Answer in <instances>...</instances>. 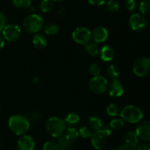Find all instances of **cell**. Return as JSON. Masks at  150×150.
Wrapping results in <instances>:
<instances>
[{
	"label": "cell",
	"instance_id": "29",
	"mask_svg": "<svg viewBox=\"0 0 150 150\" xmlns=\"http://www.w3.org/2000/svg\"><path fill=\"white\" fill-rule=\"evenodd\" d=\"M106 8L111 13H115L118 11L120 8V4L116 0H109L106 3Z\"/></svg>",
	"mask_w": 150,
	"mask_h": 150
},
{
	"label": "cell",
	"instance_id": "35",
	"mask_svg": "<svg viewBox=\"0 0 150 150\" xmlns=\"http://www.w3.org/2000/svg\"><path fill=\"white\" fill-rule=\"evenodd\" d=\"M29 119L32 122H38V120H40V114L38 111H32L29 114Z\"/></svg>",
	"mask_w": 150,
	"mask_h": 150
},
{
	"label": "cell",
	"instance_id": "28",
	"mask_svg": "<svg viewBox=\"0 0 150 150\" xmlns=\"http://www.w3.org/2000/svg\"><path fill=\"white\" fill-rule=\"evenodd\" d=\"M32 0H13V4L17 8L25 9L31 5Z\"/></svg>",
	"mask_w": 150,
	"mask_h": 150
},
{
	"label": "cell",
	"instance_id": "19",
	"mask_svg": "<svg viewBox=\"0 0 150 150\" xmlns=\"http://www.w3.org/2000/svg\"><path fill=\"white\" fill-rule=\"evenodd\" d=\"M64 136H65L70 142H73V144L78 140L79 137V130L77 129H76L75 127H66L65 130H64V133H63Z\"/></svg>",
	"mask_w": 150,
	"mask_h": 150
},
{
	"label": "cell",
	"instance_id": "31",
	"mask_svg": "<svg viewBox=\"0 0 150 150\" xmlns=\"http://www.w3.org/2000/svg\"><path fill=\"white\" fill-rule=\"evenodd\" d=\"M79 135H81L83 139H89V138H91V136L92 135V130L89 127H86V126H82L79 130Z\"/></svg>",
	"mask_w": 150,
	"mask_h": 150
},
{
	"label": "cell",
	"instance_id": "21",
	"mask_svg": "<svg viewBox=\"0 0 150 150\" xmlns=\"http://www.w3.org/2000/svg\"><path fill=\"white\" fill-rule=\"evenodd\" d=\"M89 124L91 128L95 131L100 130L103 127V124L100 117L96 116H91L89 118Z\"/></svg>",
	"mask_w": 150,
	"mask_h": 150
},
{
	"label": "cell",
	"instance_id": "13",
	"mask_svg": "<svg viewBox=\"0 0 150 150\" xmlns=\"http://www.w3.org/2000/svg\"><path fill=\"white\" fill-rule=\"evenodd\" d=\"M35 146V140L32 136L28 135H23L18 141V150H34Z\"/></svg>",
	"mask_w": 150,
	"mask_h": 150
},
{
	"label": "cell",
	"instance_id": "23",
	"mask_svg": "<svg viewBox=\"0 0 150 150\" xmlns=\"http://www.w3.org/2000/svg\"><path fill=\"white\" fill-rule=\"evenodd\" d=\"M59 29L57 24L54 23H48L44 26V32L48 35H55L58 32Z\"/></svg>",
	"mask_w": 150,
	"mask_h": 150
},
{
	"label": "cell",
	"instance_id": "42",
	"mask_svg": "<svg viewBox=\"0 0 150 150\" xmlns=\"http://www.w3.org/2000/svg\"><path fill=\"white\" fill-rule=\"evenodd\" d=\"M53 1H56V2H61V1H63L64 0H52Z\"/></svg>",
	"mask_w": 150,
	"mask_h": 150
},
{
	"label": "cell",
	"instance_id": "37",
	"mask_svg": "<svg viewBox=\"0 0 150 150\" xmlns=\"http://www.w3.org/2000/svg\"><path fill=\"white\" fill-rule=\"evenodd\" d=\"M106 1L107 0H88L89 4L93 6H97V7L103 5L106 2Z\"/></svg>",
	"mask_w": 150,
	"mask_h": 150
},
{
	"label": "cell",
	"instance_id": "40",
	"mask_svg": "<svg viewBox=\"0 0 150 150\" xmlns=\"http://www.w3.org/2000/svg\"><path fill=\"white\" fill-rule=\"evenodd\" d=\"M27 11L29 12V13H30L31 14H33L34 13V12H35V7H32V6H29V7H27Z\"/></svg>",
	"mask_w": 150,
	"mask_h": 150
},
{
	"label": "cell",
	"instance_id": "9",
	"mask_svg": "<svg viewBox=\"0 0 150 150\" xmlns=\"http://www.w3.org/2000/svg\"><path fill=\"white\" fill-rule=\"evenodd\" d=\"M129 25L133 30L136 32H142L146 29L147 21L143 15L140 13H134L130 17Z\"/></svg>",
	"mask_w": 150,
	"mask_h": 150
},
{
	"label": "cell",
	"instance_id": "33",
	"mask_svg": "<svg viewBox=\"0 0 150 150\" xmlns=\"http://www.w3.org/2000/svg\"><path fill=\"white\" fill-rule=\"evenodd\" d=\"M42 150H59L57 142L53 141H48L44 144Z\"/></svg>",
	"mask_w": 150,
	"mask_h": 150
},
{
	"label": "cell",
	"instance_id": "44",
	"mask_svg": "<svg viewBox=\"0 0 150 150\" xmlns=\"http://www.w3.org/2000/svg\"></svg>",
	"mask_w": 150,
	"mask_h": 150
},
{
	"label": "cell",
	"instance_id": "10",
	"mask_svg": "<svg viewBox=\"0 0 150 150\" xmlns=\"http://www.w3.org/2000/svg\"><path fill=\"white\" fill-rule=\"evenodd\" d=\"M21 32V31L18 25L8 24L2 30V36L6 40L13 42L20 38Z\"/></svg>",
	"mask_w": 150,
	"mask_h": 150
},
{
	"label": "cell",
	"instance_id": "43",
	"mask_svg": "<svg viewBox=\"0 0 150 150\" xmlns=\"http://www.w3.org/2000/svg\"><path fill=\"white\" fill-rule=\"evenodd\" d=\"M108 150H118V149H108Z\"/></svg>",
	"mask_w": 150,
	"mask_h": 150
},
{
	"label": "cell",
	"instance_id": "15",
	"mask_svg": "<svg viewBox=\"0 0 150 150\" xmlns=\"http://www.w3.org/2000/svg\"><path fill=\"white\" fill-rule=\"evenodd\" d=\"M108 37V32L105 27L99 26L95 28L92 33V38L94 40V42L97 43L105 42Z\"/></svg>",
	"mask_w": 150,
	"mask_h": 150
},
{
	"label": "cell",
	"instance_id": "2",
	"mask_svg": "<svg viewBox=\"0 0 150 150\" xmlns=\"http://www.w3.org/2000/svg\"><path fill=\"white\" fill-rule=\"evenodd\" d=\"M45 129L50 136L58 138L64 133L66 129V123L64 120L59 117H50L45 122Z\"/></svg>",
	"mask_w": 150,
	"mask_h": 150
},
{
	"label": "cell",
	"instance_id": "7",
	"mask_svg": "<svg viewBox=\"0 0 150 150\" xmlns=\"http://www.w3.org/2000/svg\"><path fill=\"white\" fill-rule=\"evenodd\" d=\"M133 72L139 77H144L150 74V58L139 57L133 64Z\"/></svg>",
	"mask_w": 150,
	"mask_h": 150
},
{
	"label": "cell",
	"instance_id": "5",
	"mask_svg": "<svg viewBox=\"0 0 150 150\" xmlns=\"http://www.w3.org/2000/svg\"><path fill=\"white\" fill-rule=\"evenodd\" d=\"M111 134V128L103 127L100 130H96L91 136V142L94 147L100 150L105 146L106 140Z\"/></svg>",
	"mask_w": 150,
	"mask_h": 150
},
{
	"label": "cell",
	"instance_id": "17",
	"mask_svg": "<svg viewBox=\"0 0 150 150\" xmlns=\"http://www.w3.org/2000/svg\"><path fill=\"white\" fill-rule=\"evenodd\" d=\"M57 144L59 147V150H70L73 145V142H70L63 134L57 138Z\"/></svg>",
	"mask_w": 150,
	"mask_h": 150
},
{
	"label": "cell",
	"instance_id": "39",
	"mask_svg": "<svg viewBox=\"0 0 150 150\" xmlns=\"http://www.w3.org/2000/svg\"><path fill=\"white\" fill-rule=\"evenodd\" d=\"M4 45V38H3L2 35L0 34V51L3 48Z\"/></svg>",
	"mask_w": 150,
	"mask_h": 150
},
{
	"label": "cell",
	"instance_id": "41",
	"mask_svg": "<svg viewBox=\"0 0 150 150\" xmlns=\"http://www.w3.org/2000/svg\"><path fill=\"white\" fill-rule=\"evenodd\" d=\"M64 9L63 8V7H61V8L59 9V11L58 12V14L59 15H60V16H63V15H64Z\"/></svg>",
	"mask_w": 150,
	"mask_h": 150
},
{
	"label": "cell",
	"instance_id": "16",
	"mask_svg": "<svg viewBox=\"0 0 150 150\" xmlns=\"http://www.w3.org/2000/svg\"><path fill=\"white\" fill-rule=\"evenodd\" d=\"M100 57L104 62H110L115 57V50L111 45H105L100 51Z\"/></svg>",
	"mask_w": 150,
	"mask_h": 150
},
{
	"label": "cell",
	"instance_id": "8",
	"mask_svg": "<svg viewBox=\"0 0 150 150\" xmlns=\"http://www.w3.org/2000/svg\"><path fill=\"white\" fill-rule=\"evenodd\" d=\"M72 37L78 44L86 45L92 39V32L86 27H78L73 32Z\"/></svg>",
	"mask_w": 150,
	"mask_h": 150
},
{
	"label": "cell",
	"instance_id": "34",
	"mask_svg": "<svg viewBox=\"0 0 150 150\" xmlns=\"http://www.w3.org/2000/svg\"><path fill=\"white\" fill-rule=\"evenodd\" d=\"M125 7L126 10H128V11H133L136 7V0H125Z\"/></svg>",
	"mask_w": 150,
	"mask_h": 150
},
{
	"label": "cell",
	"instance_id": "24",
	"mask_svg": "<svg viewBox=\"0 0 150 150\" xmlns=\"http://www.w3.org/2000/svg\"><path fill=\"white\" fill-rule=\"evenodd\" d=\"M79 116L76 113H70L67 115L65 117L64 121L65 122L66 125H73L77 124L79 122Z\"/></svg>",
	"mask_w": 150,
	"mask_h": 150
},
{
	"label": "cell",
	"instance_id": "30",
	"mask_svg": "<svg viewBox=\"0 0 150 150\" xmlns=\"http://www.w3.org/2000/svg\"><path fill=\"white\" fill-rule=\"evenodd\" d=\"M124 125V120L122 119L116 118L110 122V127L113 130H120Z\"/></svg>",
	"mask_w": 150,
	"mask_h": 150
},
{
	"label": "cell",
	"instance_id": "1",
	"mask_svg": "<svg viewBox=\"0 0 150 150\" xmlns=\"http://www.w3.org/2000/svg\"><path fill=\"white\" fill-rule=\"evenodd\" d=\"M8 125L15 134L23 136L29 130L30 122L29 119L24 116L13 115L9 119Z\"/></svg>",
	"mask_w": 150,
	"mask_h": 150
},
{
	"label": "cell",
	"instance_id": "12",
	"mask_svg": "<svg viewBox=\"0 0 150 150\" xmlns=\"http://www.w3.org/2000/svg\"><path fill=\"white\" fill-rule=\"evenodd\" d=\"M136 133L141 140L150 142V122H142L136 128Z\"/></svg>",
	"mask_w": 150,
	"mask_h": 150
},
{
	"label": "cell",
	"instance_id": "6",
	"mask_svg": "<svg viewBox=\"0 0 150 150\" xmlns=\"http://www.w3.org/2000/svg\"><path fill=\"white\" fill-rule=\"evenodd\" d=\"M91 92L96 95H101L107 90L108 82L105 77L102 76H94L91 79L89 83Z\"/></svg>",
	"mask_w": 150,
	"mask_h": 150
},
{
	"label": "cell",
	"instance_id": "11",
	"mask_svg": "<svg viewBox=\"0 0 150 150\" xmlns=\"http://www.w3.org/2000/svg\"><path fill=\"white\" fill-rule=\"evenodd\" d=\"M139 139L136 132H129L124 139V143L120 146L118 150H135L139 145Z\"/></svg>",
	"mask_w": 150,
	"mask_h": 150
},
{
	"label": "cell",
	"instance_id": "36",
	"mask_svg": "<svg viewBox=\"0 0 150 150\" xmlns=\"http://www.w3.org/2000/svg\"><path fill=\"white\" fill-rule=\"evenodd\" d=\"M7 25V18L5 15L0 13V31H2Z\"/></svg>",
	"mask_w": 150,
	"mask_h": 150
},
{
	"label": "cell",
	"instance_id": "4",
	"mask_svg": "<svg viewBox=\"0 0 150 150\" xmlns=\"http://www.w3.org/2000/svg\"><path fill=\"white\" fill-rule=\"evenodd\" d=\"M121 118L124 121L131 124L137 123L143 118V112L136 105H127L120 111Z\"/></svg>",
	"mask_w": 150,
	"mask_h": 150
},
{
	"label": "cell",
	"instance_id": "20",
	"mask_svg": "<svg viewBox=\"0 0 150 150\" xmlns=\"http://www.w3.org/2000/svg\"><path fill=\"white\" fill-rule=\"evenodd\" d=\"M85 45V51L86 54L90 57H96L99 54V46L98 44L95 42H89Z\"/></svg>",
	"mask_w": 150,
	"mask_h": 150
},
{
	"label": "cell",
	"instance_id": "38",
	"mask_svg": "<svg viewBox=\"0 0 150 150\" xmlns=\"http://www.w3.org/2000/svg\"><path fill=\"white\" fill-rule=\"evenodd\" d=\"M137 150H150V143L149 142H144L137 146Z\"/></svg>",
	"mask_w": 150,
	"mask_h": 150
},
{
	"label": "cell",
	"instance_id": "45",
	"mask_svg": "<svg viewBox=\"0 0 150 150\" xmlns=\"http://www.w3.org/2000/svg\"><path fill=\"white\" fill-rule=\"evenodd\" d=\"M97 150H98V149H97Z\"/></svg>",
	"mask_w": 150,
	"mask_h": 150
},
{
	"label": "cell",
	"instance_id": "32",
	"mask_svg": "<svg viewBox=\"0 0 150 150\" xmlns=\"http://www.w3.org/2000/svg\"><path fill=\"white\" fill-rule=\"evenodd\" d=\"M89 72L93 77L94 76H99L100 73V67L98 64L93 63V64H90V66H89Z\"/></svg>",
	"mask_w": 150,
	"mask_h": 150
},
{
	"label": "cell",
	"instance_id": "18",
	"mask_svg": "<svg viewBox=\"0 0 150 150\" xmlns=\"http://www.w3.org/2000/svg\"><path fill=\"white\" fill-rule=\"evenodd\" d=\"M32 43L35 48L38 49H42L47 45V40L44 35L41 34H35L32 38Z\"/></svg>",
	"mask_w": 150,
	"mask_h": 150
},
{
	"label": "cell",
	"instance_id": "25",
	"mask_svg": "<svg viewBox=\"0 0 150 150\" xmlns=\"http://www.w3.org/2000/svg\"><path fill=\"white\" fill-rule=\"evenodd\" d=\"M54 7L52 0H42L40 4V8L43 13H48L51 11Z\"/></svg>",
	"mask_w": 150,
	"mask_h": 150
},
{
	"label": "cell",
	"instance_id": "3",
	"mask_svg": "<svg viewBox=\"0 0 150 150\" xmlns=\"http://www.w3.org/2000/svg\"><path fill=\"white\" fill-rule=\"evenodd\" d=\"M43 26L44 21L42 18L35 13L28 16L23 22V29L29 33H38Z\"/></svg>",
	"mask_w": 150,
	"mask_h": 150
},
{
	"label": "cell",
	"instance_id": "26",
	"mask_svg": "<svg viewBox=\"0 0 150 150\" xmlns=\"http://www.w3.org/2000/svg\"><path fill=\"white\" fill-rule=\"evenodd\" d=\"M106 112L108 114V115L110 116V117H117L120 114V108L116 104L111 103L107 107Z\"/></svg>",
	"mask_w": 150,
	"mask_h": 150
},
{
	"label": "cell",
	"instance_id": "14",
	"mask_svg": "<svg viewBox=\"0 0 150 150\" xmlns=\"http://www.w3.org/2000/svg\"><path fill=\"white\" fill-rule=\"evenodd\" d=\"M108 93L113 98H119L124 94L123 85L118 79L112 80L109 86H108Z\"/></svg>",
	"mask_w": 150,
	"mask_h": 150
},
{
	"label": "cell",
	"instance_id": "27",
	"mask_svg": "<svg viewBox=\"0 0 150 150\" xmlns=\"http://www.w3.org/2000/svg\"><path fill=\"white\" fill-rule=\"evenodd\" d=\"M139 11L142 15H148L150 13V1L144 0L139 4Z\"/></svg>",
	"mask_w": 150,
	"mask_h": 150
},
{
	"label": "cell",
	"instance_id": "22",
	"mask_svg": "<svg viewBox=\"0 0 150 150\" xmlns=\"http://www.w3.org/2000/svg\"><path fill=\"white\" fill-rule=\"evenodd\" d=\"M107 73L112 80L118 79L120 74V69L116 64H111L107 69Z\"/></svg>",
	"mask_w": 150,
	"mask_h": 150
}]
</instances>
